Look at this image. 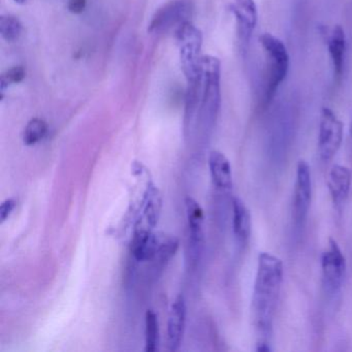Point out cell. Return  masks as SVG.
Here are the masks:
<instances>
[{
    "instance_id": "52a82bcc",
    "label": "cell",
    "mask_w": 352,
    "mask_h": 352,
    "mask_svg": "<svg viewBox=\"0 0 352 352\" xmlns=\"http://www.w3.org/2000/svg\"><path fill=\"white\" fill-rule=\"evenodd\" d=\"M191 7L185 0H175L160 8L152 17L148 28L150 34H164L174 26L187 21Z\"/></svg>"
},
{
    "instance_id": "ba28073f",
    "label": "cell",
    "mask_w": 352,
    "mask_h": 352,
    "mask_svg": "<svg viewBox=\"0 0 352 352\" xmlns=\"http://www.w3.org/2000/svg\"><path fill=\"white\" fill-rule=\"evenodd\" d=\"M230 11L236 18V32L242 51L246 52L251 36L256 28L257 7L254 0H236L230 6Z\"/></svg>"
},
{
    "instance_id": "9c48e42d",
    "label": "cell",
    "mask_w": 352,
    "mask_h": 352,
    "mask_svg": "<svg viewBox=\"0 0 352 352\" xmlns=\"http://www.w3.org/2000/svg\"><path fill=\"white\" fill-rule=\"evenodd\" d=\"M312 201V177L310 166L305 160L296 166V187H294V212L296 221H304L308 215Z\"/></svg>"
},
{
    "instance_id": "277c9868",
    "label": "cell",
    "mask_w": 352,
    "mask_h": 352,
    "mask_svg": "<svg viewBox=\"0 0 352 352\" xmlns=\"http://www.w3.org/2000/svg\"><path fill=\"white\" fill-rule=\"evenodd\" d=\"M175 36L180 48L181 67L187 82L197 81L203 75L201 57H199L203 34L199 28L187 20L177 26Z\"/></svg>"
},
{
    "instance_id": "ffe728a7",
    "label": "cell",
    "mask_w": 352,
    "mask_h": 352,
    "mask_svg": "<svg viewBox=\"0 0 352 352\" xmlns=\"http://www.w3.org/2000/svg\"><path fill=\"white\" fill-rule=\"evenodd\" d=\"M26 72L23 67H12L9 71L6 72L0 77V94H1V100L5 96L6 90L12 85V84H18L23 81L25 78Z\"/></svg>"
},
{
    "instance_id": "ac0fdd59",
    "label": "cell",
    "mask_w": 352,
    "mask_h": 352,
    "mask_svg": "<svg viewBox=\"0 0 352 352\" xmlns=\"http://www.w3.org/2000/svg\"><path fill=\"white\" fill-rule=\"evenodd\" d=\"M48 131V125L43 119L34 118L26 125L23 133V142L25 145L32 146L44 139Z\"/></svg>"
},
{
    "instance_id": "4fadbf2b",
    "label": "cell",
    "mask_w": 352,
    "mask_h": 352,
    "mask_svg": "<svg viewBox=\"0 0 352 352\" xmlns=\"http://www.w3.org/2000/svg\"><path fill=\"white\" fill-rule=\"evenodd\" d=\"M209 168L214 185L222 191L232 189V170L230 160L222 152L214 150L210 153Z\"/></svg>"
},
{
    "instance_id": "603a6c76",
    "label": "cell",
    "mask_w": 352,
    "mask_h": 352,
    "mask_svg": "<svg viewBox=\"0 0 352 352\" xmlns=\"http://www.w3.org/2000/svg\"><path fill=\"white\" fill-rule=\"evenodd\" d=\"M26 0H15V3H19V5H23L25 3Z\"/></svg>"
},
{
    "instance_id": "30bf717a",
    "label": "cell",
    "mask_w": 352,
    "mask_h": 352,
    "mask_svg": "<svg viewBox=\"0 0 352 352\" xmlns=\"http://www.w3.org/2000/svg\"><path fill=\"white\" fill-rule=\"evenodd\" d=\"M187 308L183 296H179L170 309L168 324V341L170 351H178L182 343L186 325Z\"/></svg>"
},
{
    "instance_id": "e0dca14e",
    "label": "cell",
    "mask_w": 352,
    "mask_h": 352,
    "mask_svg": "<svg viewBox=\"0 0 352 352\" xmlns=\"http://www.w3.org/2000/svg\"><path fill=\"white\" fill-rule=\"evenodd\" d=\"M145 350L155 352L160 345V322L153 310H148L145 317Z\"/></svg>"
},
{
    "instance_id": "2e32d148",
    "label": "cell",
    "mask_w": 352,
    "mask_h": 352,
    "mask_svg": "<svg viewBox=\"0 0 352 352\" xmlns=\"http://www.w3.org/2000/svg\"><path fill=\"white\" fill-rule=\"evenodd\" d=\"M251 214L244 201L239 197L232 201V230L234 236L241 244H245L251 234Z\"/></svg>"
},
{
    "instance_id": "3957f363",
    "label": "cell",
    "mask_w": 352,
    "mask_h": 352,
    "mask_svg": "<svg viewBox=\"0 0 352 352\" xmlns=\"http://www.w3.org/2000/svg\"><path fill=\"white\" fill-rule=\"evenodd\" d=\"M259 42L265 55L263 104L267 106L271 104L280 86L287 77L289 54L284 43L273 34H261Z\"/></svg>"
},
{
    "instance_id": "8992f818",
    "label": "cell",
    "mask_w": 352,
    "mask_h": 352,
    "mask_svg": "<svg viewBox=\"0 0 352 352\" xmlns=\"http://www.w3.org/2000/svg\"><path fill=\"white\" fill-rule=\"evenodd\" d=\"M346 258L337 241L329 239V246L321 255L323 285L327 292L336 294L341 288L346 275Z\"/></svg>"
},
{
    "instance_id": "5bb4252c",
    "label": "cell",
    "mask_w": 352,
    "mask_h": 352,
    "mask_svg": "<svg viewBox=\"0 0 352 352\" xmlns=\"http://www.w3.org/2000/svg\"><path fill=\"white\" fill-rule=\"evenodd\" d=\"M351 170L347 166L336 164L331 168L327 186L336 205H342L347 199L351 187Z\"/></svg>"
},
{
    "instance_id": "7c38bea8",
    "label": "cell",
    "mask_w": 352,
    "mask_h": 352,
    "mask_svg": "<svg viewBox=\"0 0 352 352\" xmlns=\"http://www.w3.org/2000/svg\"><path fill=\"white\" fill-rule=\"evenodd\" d=\"M327 48L333 65V77L339 81L345 67L346 36L341 25H336L327 36Z\"/></svg>"
},
{
    "instance_id": "44dd1931",
    "label": "cell",
    "mask_w": 352,
    "mask_h": 352,
    "mask_svg": "<svg viewBox=\"0 0 352 352\" xmlns=\"http://www.w3.org/2000/svg\"><path fill=\"white\" fill-rule=\"evenodd\" d=\"M16 206H17V201L15 199H8L3 201V204L0 206V220L3 223L13 213Z\"/></svg>"
},
{
    "instance_id": "7402d4cb",
    "label": "cell",
    "mask_w": 352,
    "mask_h": 352,
    "mask_svg": "<svg viewBox=\"0 0 352 352\" xmlns=\"http://www.w3.org/2000/svg\"><path fill=\"white\" fill-rule=\"evenodd\" d=\"M86 6H87L86 0H69L67 8L71 13L78 15V14H82L85 11Z\"/></svg>"
},
{
    "instance_id": "9a60e30c",
    "label": "cell",
    "mask_w": 352,
    "mask_h": 352,
    "mask_svg": "<svg viewBox=\"0 0 352 352\" xmlns=\"http://www.w3.org/2000/svg\"><path fill=\"white\" fill-rule=\"evenodd\" d=\"M162 244L156 234L148 230H139L135 232L131 245V252L137 261H148L153 259L162 250Z\"/></svg>"
},
{
    "instance_id": "8fae6325",
    "label": "cell",
    "mask_w": 352,
    "mask_h": 352,
    "mask_svg": "<svg viewBox=\"0 0 352 352\" xmlns=\"http://www.w3.org/2000/svg\"><path fill=\"white\" fill-rule=\"evenodd\" d=\"M186 206L187 220H188L189 232H190V244L195 256L201 253L203 248L204 239V211L201 205L192 197H188L185 199Z\"/></svg>"
},
{
    "instance_id": "cb8c5ba5",
    "label": "cell",
    "mask_w": 352,
    "mask_h": 352,
    "mask_svg": "<svg viewBox=\"0 0 352 352\" xmlns=\"http://www.w3.org/2000/svg\"><path fill=\"white\" fill-rule=\"evenodd\" d=\"M350 133H351V135H352V120H351V126H350Z\"/></svg>"
},
{
    "instance_id": "7a4b0ae2",
    "label": "cell",
    "mask_w": 352,
    "mask_h": 352,
    "mask_svg": "<svg viewBox=\"0 0 352 352\" xmlns=\"http://www.w3.org/2000/svg\"><path fill=\"white\" fill-rule=\"evenodd\" d=\"M203 65V89L197 120L206 131L215 124L221 104V63L217 57H201Z\"/></svg>"
},
{
    "instance_id": "6da1fadb",
    "label": "cell",
    "mask_w": 352,
    "mask_h": 352,
    "mask_svg": "<svg viewBox=\"0 0 352 352\" xmlns=\"http://www.w3.org/2000/svg\"><path fill=\"white\" fill-rule=\"evenodd\" d=\"M282 281L283 263L281 259L272 253H259L252 307L257 329L261 333H267L271 329Z\"/></svg>"
},
{
    "instance_id": "d6986e66",
    "label": "cell",
    "mask_w": 352,
    "mask_h": 352,
    "mask_svg": "<svg viewBox=\"0 0 352 352\" xmlns=\"http://www.w3.org/2000/svg\"><path fill=\"white\" fill-rule=\"evenodd\" d=\"M22 24L13 16L0 17V34L8 42H15L21 36Z\"/></svg>"
},
{
    "instance_id": "5b68a950",
    "label": "cell",
    "mask_w": 352,
    "mask_h": 352,
    "mask_svg": "<svg viewBox=\"0 0 352 352\" xmlns=\"http://www.w3.org/2000/svg\"><path fill=\"white\" fill-rule=\"evenodd\" d=\"M344 126L337 115L329 108L321 111L319 121L318 151L323 162L335 157L343 142Z\"/></svg>"
}]
</instances>
